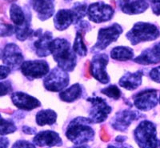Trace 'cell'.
<instances>
[{"instance_id": "30bf717a", "label": "cell", "mask_w": 160, "mask_h": 148, "mask_svg": "<svg viewBox=\"0 0 160 148\" xmlns=\"http://www.w3.org/2000/svg\"><path fill=\"white\" fill-rule=\"evenodd\" d=\"M108 60V56L106 54H98L93 57L90 67V72L91 75L103 84L108 83L110 81V77L106 71Z\"/></svg>"}, {"instance_id": "ac0fdd59", "label": "cell", "mask_w": 160, "mask_h": 148, "mask_svg": "<svg viewBox=\"0 0 160 148\" xmlns=\"http://www.w3.org/2000/svg\"><path fill=\"white\" fill-rule=\"evenodd\" d=\"M33 142L38 146H60L62 141L58 133L52 131H44L38 133Z\"/></svg>"}, {"instance_id": "ba28073f", "label": "cell", "mask_w": 160, "mask_h": 148, "mask_svg": "<svg viewBox=\"0 0 160 148\" xmlns=\"http://www.w3.org/2000/svg\"><path fill=\"white\" fill-rule=\"evenodd\" d=\"M114 8L111 6L102 2H98L91 4L88 7L87 15L91 21L96 23H101L111 20L114 15Z\"/></svg>"}, {"instance_id": "277c9868", "label": "cell", "mask_w": 160, "mask_h": 148, "mask_svg": "<svg viewBox=\"0 0 160 148\" xmlns=\"http://www.w3.org/2000/svg\"><path fill=\"white\" fill-rule=\"evenodd\" d=\"M135 142L140 148H157L158 140L157 138L156 126L150 121H142L134 132Z\"/></svg>"}, {"instance_id": "8d00e7d4", "label": "cell", "mask_w": 160, "mask_h": 148, "mask_svg": "<svg viewBox=\"0 0 160 148\" xmlns=\"http://www.w3.org/2000/svg\"><path fill=\"white\" fill-rule=\"evenodd\" d=\"M10 72H11V68H10L9 67H0V72H1V73H0V77H1V79L2 80V79H6L10 74Z\"/></svg>"}, {"instance_id": "d590c367", "label": "cell", "mask_w": 160, "mask_h": 148, "mask_svg": "<svg viewBox=\"0 0 160 148\" xmlns=\"http://www.w3.org/2000/svg\"><path fill=\"white\" fill-rule=\"evenodd\" d=\"M150 77L153 81L160 83V66L151 70L150 72Z\"/></svg>"}, {"instance_id": "f1b7e54d", "label": "cell", "mask_w": 160, "mask_h": 148, "mask_svg": "<svg viewBox=\"0 0 160 148\" xmlns=\"http://www.w3.org/2000/svg\"><path fill=\"white\" fill-rule=\"evenodd\" d=\"M0 133L1 136H5L8 134H11L17 130L15 123L10 120H7L1 117V125H0Z\"/></svg>"}, {"instance_id": "9a60e30c", "label": "cell", "mask_w": 160, "mask_h": 148, "mask_svg": "<svg viewBox=\"0 0 160 148\" xmlns=\"http://www.w3.org/2000/svg\"><path fill=\"white\" fill-rule=\"evenodd\" d=\"M11 100L17 107L21 110L31 111L41 106V102L24 92H15L11 95Z\"/></svg>"}, {"instance_id": "e0dca14e", "label": "cell", "mask_w": 160, "mask_h": 148, "mask_svg": "<svg viewBox=\"0 0 160 148\" xmlns=\"http://www.w3.org/2000/svg\"><path fill=\"white\" fill-rule=\"evenodd\" d=\"M118 5L127 15H138L147 11L149 7L147 0H118Z\"/></svg>"}, {"instance_id": "d4e9b609", "label": "cell", "mask_w": 160, "mask_h": 148, "mask_svg": "<svg viewBox=\"0 0 160 148\" xmlns=\"http://www.w3.org/2000/svg\"><path fill=\"white\" fill-rule=\"evenodd\" d=\"M10 17L16 27H21L27 21L28 16H26L23 11L17 4H12L10 8Z\"/></svg>"}, {"instance_id": "2e32d148", "label": "cell", "mask_w": 160, "mask_h": 148, "mask_svg": "<svg viewBox=\"0 0 160 148\" xmlns=\"http://www.w3.org/2000/svg\"><path fill=\"white\" fill-rule=\"evenodd\" d=\"M31 3L41 21L47 20L55 13V0H31Z\"/></svg>"}, {"instance_id": "ffe728a7", "label": "cell", "mask_w": 160, "mask_h": 148, "mask_svg": "<svg viewBox=\"0 0 160 148\" xmlns=\"http://www.w3.org/2000/svg\"><path fill=\"white\" fill-rule=\"evenodd\" d=\"M76 18L72 9H61L54 17V24L57 30L64 31L72 23H75Z\"/></svg>"}, {"instance_id": "8fae6325", "label": "cell", "mask_w": 160, "mask_h": 148, "mask_svg": "<svg viewBox=\"0 0 160 148\" xmlns=\"http://www.w3.org/2000/svg\"><path fill=\"white\" fill-rule=\"evenodd\" d=\"M133 100L138 110L148 111L158 104V93L155 89L144 90L134 95Z\"/></svg>"}, {"instance_id": "b9f144b4", "label": "cell", "mask_w": 160, "mask_h": 148, "mask_svg": "<svg viewBox=\"0 0 160 148\" xmlns=\"http://www.w3.org/2000/svg\"><path fill=\"white\" fill-rule=\"evenodd\" d=\"M71 148H89L87 146H73Z\"/></svg>"}, {"instance_id": "7c38bea8", "label": "cell", "mask_w": 160, "mask_h": 148, "mask_svg": "<svg viewBox=\"0 0 160 148\" xmlns=\"http://www.w3.org/2000/svg\"><path fill=\"white\" fill-rule=\"evenodd\" d=\"M21 72L31 80L39 79L48 73L49 64L44 60L27 61L22 64Z\"/></svg>"}, {"instance_id": "5b68a950", "label": "cell", "mask_w": 160, "mask_h": 148, "mask_svg": "<svg viewBox=\"0 0 160 148\" xmlns=\"http://www.w3.org/2000/svg\"><path fill=\"white\" fill-rule=\"evenodd\" d=\"M122 33V28L118 23H114L108 27L101 28L98 31V39L95 45L92 47V51H102L110 44L115 42Z\"/></svg>"}, {"instance_id": "83f0119b", "label": "cell", "mask_w": 160, "mask_h": 148, "mask_svg": "<svg viewBox=\"0 0 160 148\" xmlns=\"http://www.w3.org/2000/svg\"><path fill=\"white\" fill-rule=\"evenodd\" d=\"M88 5L85 2H75L72 7V11H74L75 15V23L77 24L78 22L82 20V18L86 16L88 13Z\"/></svg>"}, {"instance_id": "60d3db41", "label": "cell", "mask_w": 160, "mask_h": 148, "mask_svg": "<svg viewBox=\"0 0 160 148\" xmlns=\"http://www.w3.org/2000/svg\"><path fill=\"white\" fill-rule=\"evenodd\" d=\"M114 146L116 148H133L132 146H129V145L124 144L123 143H118V142H116V143Z\"/></svg>"}, {"instance_id": "f35d334b", "label": "cell", "mask_w": 160, "mask_h": 148, "mask_svg": "<svg viewBox=\"0 0 160 148\" xmlns=\"http://www.w3.org/2000/svg\"><path fill=\"white\" fill-rule=\"evenodd\" d=\"M100 137H101V139L104 142H108V141L110 140V136L108 134L107 131L105 130V128L102 127L101 129V133H100Z\"/></svg>"}, {"instance_id": "9c48e42d", "label": "cell", "mask_w": 160, "mask_h": 148, "mask_svg": "<svg viewBox=\"0 0 160 148\" xmlns=\"http://www.w3.org/2000/svg\"><path fill=\"white\" fill-rule=\"evenodd\" d=\"M143 117L142 114L139 112L131 110H123L118 111L111 119V126L116 131H126L130 125L135 120Z\"/></svg>"}, {"instance_id": "836d02e7", "label": "cell", "mask_w": 160, "mask_h": 148, "mask_svg": "<svg viewBox=\"0 0 160 148\" xmlns=\"http://www.w3.org/2000/svg\"><path fill=\"white\" fill-rule=\"evenodd\" d=\"M151 5L153 13L156 15H160V0H147Z\"/></svg>"}, {"instance_id": "5bb4252c", "label": "cell", "mask_w": 160, "mask_h": 148, "mask_svg": "<svg viewBox=\"0 0 160 148\" xmlns=\"http://www.w3.org/2000/svg\"><path fill=\"white\" fill-rule=\"evenodd\" d=\"M35 36L37 37V39L34 42L36 55L39 57L48 56L51 54L50 50V44L52 41L51 32L47 31L44 34H42V30L39 29L35 32Z\"/></svg>"}, {"instance_id": "74e56055", "label": "cell", "mask_w": 160, "mask_h": 148, "mask_svg": "<svg viewBox=\"0 0 160 148\" xmlns=\"http://www.w3.org/2000/svg\"><path fill=\"white\" fill-rule=\"evenodd\" d=\"M22 131L24 132L27 135H34V134L36 133V129L33 127H30L28 126H23L22 128Z\"/></svg>"}, {"instance_id": "7a4b0ae2", "label": "cell", "mask_w": 160, "mask_h": 148, "mask_svg": "<svg viewBox=\"0 0 160 148\" xmlns=\"http://www.w3.org/2000/svg\"><path fill=\"white\" fill-rule=\"evenodd\" d=\"M89 118L77 117L68 124L66 136L75 145L83 144L93 140L95 131L91 127Z\"/></svg>"}, {"instance_id": "d6a6232c", "label": "cell", "mask_w": 160, "mask_h": 148, "mask_svg": "<svg viewBox=\"0 0 160 148\" xmlns=\"http://www.w3.org/2000/svg\"><path fill=\"white\" fill-rule=\"evenodd\" d=\"M11 148H35V146L25 140H18L14 143Z\"/></svg>"}, {"instance_id": "ee69618b", "label": "cell", "mask_w": 160, "mask_h": 148, "mask_svg": "<svg viewBox=\"0 0 160 148\" xmlns=\"http://www.w3.org/2000/svg\"><path fill=\"white\" fill-rule=\"evenodd\" d=\"M66 2H71V1H72V0H65Z\"/></svg>"}, {"instance_id": "f546056e", "label": "cell", "mask_w": 160, "mask_h": 148, "mask_svg": "<svg viewBox=\"0 0 160 148\" xmlns=\"http://www.w3.org/2000/svg\"><path fill=\"white\" fill-rule=\"evenodd\" d=\"M101 93L107 95L108 97L115 99V100H117L121 97V91L115 85H111L108 87L104 88L101 91Z\"/></svg>"}, {"instance_id": "cb8c5ba5", "label": "cell", "mask_w": 160, "mask_h": 148, "mask_svg": "<svg viewBox=\"0 0 160 148\" xmlns=\"http://www.w3.org/2000/svg\"><path fill=\"white\" fill-rule=\"evenodd\" d=\"M57 114L52 110L40 111L36 115V123L39 126L52 125L56 122Z\"/></svg>"}, {"instance_id": "8992f818", "label": "cell", "mask_w": 160, "mask_h": 148, "mask_svg": "<svg viewBox=\"0 0 160 148\" xmlns=\"http://www.w3.org/2000/svg\"><path fill=\"white\" fill-rule=\"evenodd\" d=\"M68 83L69 75L60 67L54 68L43 81L46 89L52 92L61 91L66 86H68Z\"/></svg>"}, {"instance_id": "3957f363", "label": "cell", "mask_w": 160, "mask_h": 148, "mask_svg": "<svg viewBox=\"0 0 160 148\" xmlns=\"http://www.w3.org/2000/svg\"><path fill=\"white\" fill-rule=\"evenodd\" d=\"M126 37L132 45L142 42L155 40L160 37V29L157 26L149 22H136L128 31Z\"/></svg>"}, {"instance_id": "e575fe53", "label": "cell", "mask_w": 160, "mask_h": 148, "mask_svg": "<svg viewBox=\"0 0 160 148\" xmlns=\"http://www.w3.org/2000/svg\"><path fill=\"white\" fill-rule=\"evenodd\" d=\"M11 91H12V87L9 81H4L1 82V96L8 95Z\"/></svg>"}, {"instance_id": "1f68e13d", "label": "cell", "mask_w": 160, "mask_h": 148, "mask_svg": "<svg viewBox=\"0 0 160 148\" xmlns=\"http://www.w3.org/2000/svg\"><path fill=\"white\" fill-rule=\"evenodd\" d=\"M76 26V29L78 30V31H80V32H82L83 34L87 33L88 31L91 30V27L89 24V22H87V21H80L78 23L75 24Z\"/></svg>"}, {"instance_id": "7bdbcfd3", "label": "cell", "mask_w": 160, "mask_h": 148, "mask_svg": "<svg viewBox=\"0 0 160 148\" xmlns=\"http://www.w3.org/2000/svg\"><path fill=\"white\" fill-rule=\"evenodd\" d=\"M107 148H116V147H115L114 145H109V146H108Z\"/></svg>"}, {"instance_id": "603a6c76", "label": "cell", "mask_w": 160, "mask_h": 148, "mask_svg": "<svg viewBox=\"0 0 160 148\" xmlns=\"http://www.w3.org/2000/svg\"><path fill=\"white\" fill-rule=\"evenodd\" d=\"M111 56L115 60L128 61L134 57V51L128 47H116L111 50Z\"/></svg>"}, {"instance_id": "7402d4cb", "label": "cell", "mask_w": 160, "mask_h": 148, "mask_svg": "<svg viewBox=\"0 0 160 148\" xmlns=\"http://www.w3.org/2000/svg\"><path fill=\"white\" fill-rule=\"evenodd\" d=\"M82 91L81 86L78 83H75L66 91L61 92L59 94V97L61 100L64 102H72L79 99L82 95Z\"/></svg>"}, {"instance_id": "44dd1931", "label": "cell", "mask_w": 160, "mask_h": 148, "mask_svg": "<svg viewBox=\"0 0 160 148\" xmlns=\"http://www.w3.org/2000/svg\"><path fill=\"white\" fill-rule=\"evenodd\" d=\"M142 72H137L135 73L127 72L123 76L119 79L118 84L122 87L129 91H133L138 87L142 83Z\"/></svg>"}, {"instance_id": "6da1fadb", "label": "cell", "mask_w": 160, "mask_h": 148, "mask_svg": "<svg viewBox=\"0 0 160 148\" xmlns=\"http://www.w3.org/2000/svg\"><path fill=\"white\" fill-rule=\"evenodd\" d=\"M50 50L58 67L65 72H72L76 66V56L71 44L64 38H55L50 44Z\"/></svg>"}, {"instance_id": "d6986e66", "label": "cell", "mask_w": 160, "mask_h": 148, "mask_svg": "<svg viewBox=\"0 0 160 148\" xmlns=\"http://www.w3.org/2000/svg\"><path fill=\"white\" fill-rule=\"evenodd\" d=\"M135 62L142 65H151L160 62V42L146 49L135 58Z\"/></svg>"}, {"instance_id": "4fadbf2b", "label": "cell", "mask_w": 160, "mask_h": 148, "mask_svg": "<svg viewBox=\"0 0 160 148\" xmlns=\"http://www.w3.org/2000/svg\"><path fill=\"white\" fill-rule=\"evenodd\" d=\"M2 62L12 69H16L23 63V55L20 48L15 43L6 45L2 54Z\"/></svg>"}, {"instance_id": "4316f807", "label": "cell", "mask_w": 160, "mask_h": 148, "mask_svg": "<svg viewBox=\"0 0 160 148\" xmlns=\"http://www.w3.org/2000/svg\"><path fill=\"white\" fill-rule=\"evenodd\" d=\"M15 32L16 34L17 38L20 41L26 40L32 34L33 31L31 30V27H30L29 15L28 16L27 21H26L23 25L21 26V27H15Z\"/></svg>"}, {"instance_id": "ab89813d", "label": "cell", "mask_w": 160, "mask_h": 148, "mask_svg": "<svg viewBox=\"0 0 160 148\" xmlns=\"http://www.w3.org/2000/svg\"><path fill=\"white\" fill-rule=\"evenodd\" d=\"M9 146V140L8 138L1 137V148H8Z\"/></svg>"}, {"instance_id": "f6af8a7d", "label": "cell", "mask_w": 160, "mask_h": 148, "mask_svg": "<svg viewBox=\"0 0 160 148\" xmlns=\"http://www.w3.org/2000/svg\"><path fill=\"white\" fill-rule=\"evenodd\" d=\"M159 102H160V99H159Z\"/></svg>"}, {"instance_id": "4dcf8cb0", "label": "cell", "mask_w": 160, "mask_h": 148, "mask_svg": "<svg viewBox=\"0 0 160 148\" xmlns=\"http://www.w3.org/2000/svg\"><path fill=\"white\" fill-rule=\"evenodd\" d=\"M2 28H1V35L2 36H9L15 31V28L9 23H2Z\"/></svg>"}, {"instance_id": "52a82bcc", "label": "cell", "mask_w": 160, "mask_h": 148, "mask_svg": "<svg viewBox=\"0 0 160 148\" xmlns=\"http://www.w3.org/2000/svg\"><path fill=\"white\" fill-rule=\"evenodd\" d=\"M88 102L91 103L90 110L89 119L92 123H102L108 119V116L111 112V107L105 100L99 97L88 98Z\"/></svg>"}, {"instance_id": "484cf974", "label": "cell", "mask_w": 160, "mask_h": 148, "mask_svg": "<svg viewBox=\"0 0 160 148\" xmlns=\"http://www.w3.org/2000/svg\"><path fill=\"white\" fill-rule=\"evenodd\" d=\"M83 35L84 34L82 32L77 31L76 37H75L72 48L75 53L78 54L80 56H85L88 53V48L83 41Z\"/></svg>"}]
</instances>
